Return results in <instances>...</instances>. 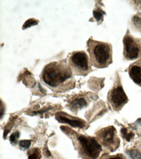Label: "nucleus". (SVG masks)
<instances>
[{
    "mask_svg": "<svg viewBox=\"0 0 141 159\" xmlns=\"http://www.w3.org/2000/svg\"><path fill=\"white\" fill-rule=\"evenodd\" d=\"M73 72L65 61H53L47 65L42 72L43 82L55 92H63L74 87Z\"/></svg>",
    "mask_w": 141,
    "mask_h": 159,
    "instance_id": "f257e3e1",
    "label": "nucleus"
},
{
    "mask_svg": "<svg viewBox=\"0 0 141 159\" xmlns=\"http://www.w3.org/2000/svg\"><path fill=\"white\" fill-rule=\"evenodd\" d=\"M87 48L92 65L96 68L108 67L112 62V48L111 44L89 39Z\"/></svg>",
    "mask_w": 141,
    "mask_h": 159,
    "instance_id": "f03ea898",
    "label": "nucleus"
},
{
    "mask_svg": "<svg viewBox=\"0 0 141 159\" xmlns=\"http://www.w3.org/2000/svg\"><path fill=\"white\" fill-rule=\"evenodd\" d=\"M71 139L82 159H98L102 147L95 138L71 130Z\"/></svg>",
    "mask_w": 141,
    "mask_h": 159,
    "instance_id": "7ed1b4c3",
    "label": "nucleus"
},
{
    "mask_svg": "<svg viewBox=\"0 0 141 159\" xmlns=\"http://www.w3.org/2000/svg\"><path fill=\"white\" fill-rule=\"evenodd\" d=\"M96 140L105 151L111 153L115 151L120 145V138L115 127L109 126L96 132Z\"/></svg>",
    "mask_w": 141,
    "mask_h": 159,
    "instance_id": "20e7f679",
    "label": "nucleus"
},
{
    "mask_svg": "<svg viewBox=\"0 0 141 159\" xmlns=\"http://www.w3.org/2000/svg\"><path fill=\"white\" fill-rule=\"evenodd\" d=\"M68 65L73 74L78 76H86L91 71L92 63L83 51L73 52L69 58Z\"/></svg>",
    "mask_w": 141,
    "mask_h": 159,
    "instance_id": "39448f33",
    "label": "nucleus"
},
{
    "mask_svg": "<svg viewBox=\"0 0 141 159\" xmlns=\"http://www.w3.org/2000/svg\"><path fill=\"white\" fill-rule=\"evenodd\" d=\"M108 102L113 110L119 111L128 102L126 93L120 82H117L108 93Z\"/></svg>",
    "mask_w": 141,
    "mask_h": 159,
    "instance_id": "423d86ee",
    "label": "nucleus"
},
{
    "mask_svg": "<svg viewBox=\"0 0 141 159\" xmlns=\"http://www.w3.org/2000/svg\"><path fill=\"white\" fill-rule=\"evenodd\" d=\"M124 56L127 60H133L137 59L140 52L138 43L130 35L127 34L123 40Z\"/></svg>",
    "mask_w": 141,
    "mask_h": 159,
    "instance_id": "0eeeda50",
    "label": "nucleus"
},
{
    "mask_svg": "<svg viewBox=\"0 0 141 159\" xmlns=\"http://www.w3.org/2000/svg\"><path fill=\"white\" fill-rule=\"evenodd\" d=\"M55 118L59 122L68 124L72 127L82 129L85 127L86 126V122L83 120L71 117L68 114L64 113V112H58L55 115Z\"/></svg>",
    "mask_w": 141,
    "mask_h": 159,
    "instance_id": "6e6552de",
    "label": "nucleus"
},
{
    "mask_svg": "<svg viewBox=\"0 0 141 159\" xmlns=\"http://www.w3.org/2000/svg\"><path fill=\"white\" fill-rule=\"evenodd\" d=\"M129 75L134 82L141 86V60L134 62L130 66Z\"/></svg>",
    "mask_w": 141,
    "mask_h": 159,
    "instance_id": "1a4fd4ad",
    "label": "nucleus"
},
{
    "mask_svg": "<svg viewBox=\"0 0 141 159\" xmlns=\"http://www.w3.org/2000/svg\"><path fill=\"white\" fill-rule=\"evenodd\" d=\"M87 106V101L84 97H78L70 102V109L73 111L82 109Z\"/></svg>",
    "mask_w": 141,
    "mask_h": 159,
    "instance_id": "9d476101",
    "label": "nucleus"
},
{
    "mask_svg": "<svg viewBox=\"0 0 141 159\" xmlns=\"http://www.w3.org/2000/svg\"><path fill=\"white\" fill-rule=\"evenodd\" d=\"M28 159H40L41 158L40 151L38 148H33L28 152Z\"/></svg>",
    "mask_w": 141,
    "mask_h": 159,
    "instance_id": "9b49d317",
    "label": "nucleus"
},
{
    "mask_svg": "<svg viewBox=\"0 0 141 159\" xmlns=\"http://www.w3.org/2000/svg\"><path fill=\"white\" fill-rule=\"evenodd\" d=\"M100 159H126V157L122 154L110 155L105 153L101 157Z\"/></svg>",
    "mask_w": 141,
    "mask_h": 159,
    "instance_id": "f8f14e48",
    "label": "nucleus"
},
{
    "mask_svg": "<svg viewBox=\"0 0 141 159\" xmlns=\"http://www.w3.org/2000/svg\"><path fill=\"white\" fill-rule=\"evenodd\" d=\"M38 22L37 20H35V19H32V18L29 19V20H27L24 23L22 28H23V30H25L26 28H28L31 27V26L36 25L38 24Z\"/></svg>",
    "mask_w": 141,
    "mask_h": 159,
    "instance_id": "ddd939ff",
    "label": "nucleus"
},
{
    "mask_svg": "<svg viewBox=\"0 0 141 159\" xmlns=\"http://www.w3.org/2000/svg\"><path fill=\"white\" fill-rule=\"evenodd\" d=\"M31 142L30 140H20L19 142V145L22 149H27L30 147Z\"/></svg>",
    "mask_w": 141,
    "mask_h": 159,
    "instance_id": "4468645a",
    "label": "nucleus"
},
{
    "mask_svg": "<svg viewBox=\"0 0 141 159\" xmlns=\"http://www.w3.org/2000/svg\"><path fill=\"white\" fill-rule=\"evenodd\" d=\"M121 132H122V136L125 139H126L127 141H130L133 136V134L131 133H131H127V130L125 128H123L122 130H121Z\"/></svg>",
    "mask_w": 141,
    "mask_h": 159,
    "instance_id": "2eb2a0df",
    "label": "nucleus"
},
{
    "mask_svg": "<svg viewBox=\"0 0 141 159\" xmlns=\"http://www.w3.org/2000/svg\"><path fill=\"white\" fill-rule=\"evenodd\" d=\"M20 137V132L16 131L15 132H13V133L10 136V142L12 143H16L18 138Z\"/></svg>",
    "mask_w": 141,
    "mask_h": 159,
    "instance_id": "dca6fc26",
    "label": "nucleus"
},
{
    "mask_svg": "<svg viewBox=\"0 0 141 159\" xmlns=\"http://www.w3.org/2000/svg\"><path fill=\"white\" fill-rule=\"evenodd\" d=\"M93 15L98 21H99V20H101L103 18V14H102V11H94Z\"/></svg>",
    "mask_w": 141,
    "mask_h": 159,
    "instance_id": "f3484780",
    "label": "nucleus"
}]
</instances>
